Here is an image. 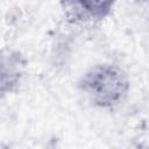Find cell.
Wrapping results in <instances>:
<instances>
[{"label":"cell","mask_w":149,"mask_h":149,"mask_svg":"<svg viewBox=\"0 0 149 149\" xmlns=\"http://www.w3.org/2000/svg\"><path fill=\"white\" fill-rule=\"evenodd\" d=\"M81 86L92 101L106 107L113 106L123 99L128 90V81L126 74L119 68L98 65L84 76Z\"/></svg>","instance_id":"cell-1"},{"label":"cell","mask_w":149,"mask_h":149,"mask_svg":"<svg viewBox=\"0 0 149 149\" xmlns=\"http://www.w3.org/2000/svg\"><path fill=\"white\" fill-rule=\"evenodd\" d=\"M107 5L105 2H71L66 12L74 21H88L102 16L108 10Z\"/></svg>","instance_id":"cell-2"}]
</instances>
